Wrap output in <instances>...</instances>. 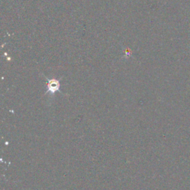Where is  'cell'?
I'll list each match as a JSON object with an SVG mask.
<instances>
[{
    "instance_id": "6da1fadb",
    "label": "cell",
    "mask_w": 190,
    "mask_h": 190,
    "mask_svg": "<svg viewBox=\"0 0 190 190\" xmlns=\"http://www.w3.org/2000/svg\"><path fill=\"white\" fill-rule=\"evenodd\" d=\"M47 85H48V91H49L50 93L54 94L59 90V82L56 79L49 80V81H48V83H47Z\"/></svg>"
}]
</instances>
